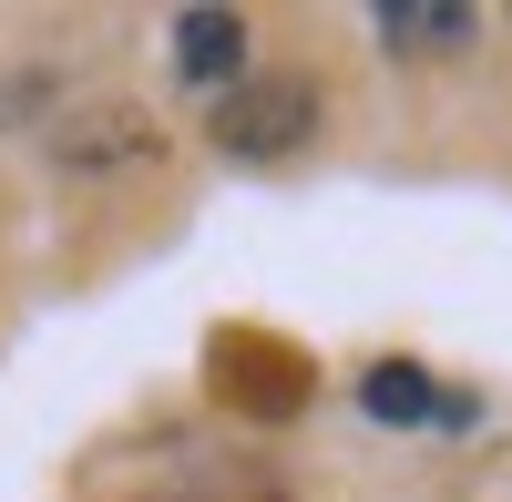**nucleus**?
<instances>
[{
	"mask_svg": "<svg viewBox=\"0 0 512 502\" xmlns=\"http://www.w3.org/2000/svg\"><path fill=\"white\" fill-rule=\"evenodd\" d=\"M175 72L195 82V93L246 82V21L236 11H175Z\"/></svg>",
	"mask_w": 512,
	"mask_h": 502,
	"instance_id": "obj_3",
	"label": "nucleus"
},
{
	"mask_svg": "<svg viewBox=\"0 0 512 502\" xmlns=\"http://www.w3.org/2000/svg\"><path fill=\"white\" fill-rule=\"evenodd\" d=\"M482 31V11H451V0H390L379 11V41L390 52H461Z\"/></svg>",
	"mask_w": 512,
	"mask_h": 502,
	"instance_id": "obj_4",
	"label": "nucleus"
},
{
	"mask_svg": "<svg viewBox=\"0 0 512 502\" xmlns=\"http://www.w3.org/2000/svg\"><path fill=\"white\" fill-rule=\"evenodd\" d=\"M318 134V93L297 72H246L216 93V154L236 164H287V154H308Z\"/></svg>",
	"mask_w": 512,
	"mask_h": 502,
	"instance_id": "obj_1",
	"label": "nucleus"
},
{
	"mask_svg": "<svg viewBox=\"0 0 512 502\" xmlns=\"http://www.w3.org/2000/svg\"><path fill=\"white\" fill-rule=\"evenodd\" d=\"M379 421H431V380L420 369H369V390H359Z\"/></svg>",
	"mask_w": 512,
	"mask_h": 502,
	"instance_id": "obj_5",
	"label": "nucleus"
},
{
	"mask_svg": "<svg viewBox=\"0 0 512 502\" xmlns=\"http://www.w3.org/2000/svg\"><path fill=\"white\" fill-rule=\"evenodd\" d=\"M134 154H154V123L134 103H93V113H72L62 134H52L62 175H113V164H134Z\"/></svg>",
	"mask_w": 512,
	"mask_h": 502,
	"instance_id": "obj_2",
	"label": "nucleus"
}]
</instances>
